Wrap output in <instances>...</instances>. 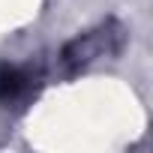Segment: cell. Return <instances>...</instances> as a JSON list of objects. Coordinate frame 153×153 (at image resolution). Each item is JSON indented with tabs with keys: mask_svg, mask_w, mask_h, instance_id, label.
Instances as JSON below:
<instances>
[{
	"mask_svg": "<svg viewBox=\"0 0 153 153\" xmlns=\"http://www.w3.org/2000/svg\"><path fill=\"white\" fill-rule=\"evenodd\" d=\"M123 39H126V30L123 24L117 21H105L81 36H75L72 42L63 45V51L57 54V63H60V72L63 75H75L81 72L84 66L96 63L99 57H111L123 48Z\"/></svg>",
	"mask_w": 153,
	"mask_h": 153,
	"instance_id": "6da1fadb",
	"label": "cell"
},
{
	"mask_svg": "<svg viewBox=\"0 0 153 153\" xmlns=\"http://www.w3.org/2000/svg\"><path fill=\"white\" fill-rule=\"evenodd\" d=\"M33 72L27 66L0 63V102H15L33 87Z\"/></svg>",
	"mask_w": 153,
	"mask_h": 153,
	"instance_id": "7a4b0ae2",
	"label": "cell"
}]
</instances>
